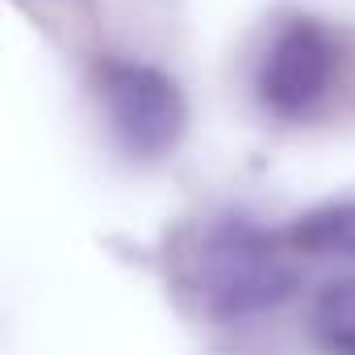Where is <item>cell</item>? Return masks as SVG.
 I'll use <instances>...</instances> for the list:
<instances>
[{"instance_id": "cell-1", "label": "cell", "mask_w": 355, "mask_h": 355, "mask_svg": "<svg viewBox=\"0 0 355 355\" xmlns=\"http://www.w3.org/2000/svg\"><path fill=\"white\" fill-rule=\"evenodd\" d=\"M197 288L218 318H251L293 293V268L259 226L230 218L218 222L197 251Z\"/></svg>"}, {"instance_id": "cell-2", "label": "cell", "mask_w": 355, "mask_h": 355, "mask_svg": "<svg viewBox=\"0 0 355 355\" xmlns=\"http://www.w3.org/2000/svg\"><path fill=\"white\" fill-rule=\"evenodd\" d=\"M96 96L105 109V121L125 155L134 159H159L175 150L189 121L184 92L167 71L150 63H125L109 59L96 71Z\"/></svg>"}, {"instance_id": "cell-3", "label": "cell", "mask_w": 355, "mask_h": 355, "mask_svg": "<svg viewBox=\"0 0 355 355\" xmlns=\"http://www.w3.org/2000/svg\"><path fill=\"white\" fill-rule=\"evenodd\" d=\"M338 46L330 30L313 17H293L259 59L255 96L276 117H305L334 80Z\"/></svg>"}, {"instance_id": "cell-4", "label": "cell", "mask_w": 355, "mask_h": 355, "mask_svg": "<svg viewBox=\"0 0 355 355\" xmlns=\"http://www.w3.org/2000/svg\"><path fill=\"white\" fill-rule=\"evenodd\" d=\"M288 243L313 259H326V255L355 259V205H326L297 218V226L288 230Z\"/></svg>"}, {"instance_id": "cell-5", "label": "cell", "mask_w": 355, "mask_h": 355, "mask_svg": "<svg viewBox=\"0 0 355 355\" xmlns=\"http://www.w3.org/2000/svg\"><path fill=\"white\" fill-rule=\"evenodd\" d=\"M309 330L326 355H355V276L322 284L309 313Z\"/></svg>"}]
</instances>
